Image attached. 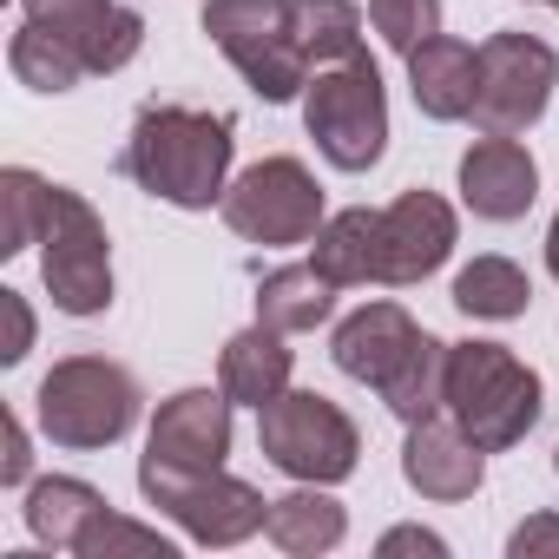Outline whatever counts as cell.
Here are the masks:
<instances>
[{
  "instance_id": "cell-13",
  "label": "cell",
  "mask_w": 559,
  "mask_h": 559,
  "mask_svg": "<svg viewBox=\"0 0 559 559\" xmlns=\"http://www.w3.org/2000/svg\"><path fill=\"white\" fill-rule=\"evenodd\" d=\"M21 14L34 27H47L53 40H67L93 80L119 73L145 47V21L132 8H119V0H21Z\"/></svg>"
},
{
  "instance_id": "cell-4",
  "label": "cell",
  "mask_w": 559,
  "mask_h": 559,
  "mask_svg": "<svg viewBox=\"0 0 559 559\" xmlns=\"http://www.w3.org/2000/svg\"><path fill=\"white\" fill-rule=\"evenodd\" d=\"M139 376L112 356H67L40 376V395H34V415H40V435L53 448H73V454H93V448H112L132 435L139 421Z\"/></svg>"
},
{
  "instance_id": "cell-23",
  "label": "cell",
  "mask_w": 559,
  "mask_h": 559,
  "mask_svg": "<svg viewBox=\"0 0 559 559\" xmlns=\"http://www.w3.org/2000/svg\"><path fill=\"white\" fill-rule=\"evenodd\" d=\"M533 304V284H526V270L513 257H474L461 276H454V310L461 317H480V323H513L526 317Z\"/></svg>"
},
{
  "instance_id": "cell-16",
  "label": "cell",
  "mask_w": 559,
  "mask_h": 559,
  "mask_svg": "<svg viewBox=\"0 0 559 559\" xmlns=\"http://www.w3.org/2000/svg\"><path fill=\"white\" fill-rule=\"evenodd\" d=\"M402 480L421 500H474L487 480V448L467 441L454 415H428L402 441Z\"/></svg>"
},
{
  "instance_id": "cell-27",
  "label": "cell",
  "mask_w": 559,
  "mask_h": 559,
  "mask_svg": "<svg viewBox=\"0 0 559 559\" xmlns=\"http://www.w3.org/2000/svg\"><path fill=\"white\" fill-rule=\"evenodd\" d=\"M119 552H145V559H171L178 546L158 533V526H139V520H126V513H99L93 526H86V539H80V559H119Z\"/></svg>"
},
{
  "instance_id": "cell-31",
  "label": "cell",
  "mask_w": 559,
  "mask_h": 559,
  "mask_svg": "<svg viewBox=\"0 0 559 559\" xmlns=\"http://www.w3.org/2000/svg\"><path fill=\"white\" fill-rule=\"evenodd\" d=\"M376 552H382V559H402V552L448 559V539H441V533H428V526H395V533H382V539H376Z\"/></svg>"
},
{
  "instance_id": "cell-15",
  "label": "cell",
  "mask_w": 559,
  "mask_h": 559,
  "mask_svg": "<svg viewBox=\"0 0 559 559\" xmlns=\"http://www.w3.org/2000/svg\"><path fill=\"white\" fill-rule=\"evenodd\" d=\"M539 198V165L520 139H500V132H480L467 152H461V204L487 224H513L526 217Z\"/></svg>"
},
{
  "instance_id": "cell-2",
  "label": "cell",
  "mask_w": 559,
  "mask_h": 559,
  "mask_svg": "<svg viewBox=\"0 0 559 559\" xmlns=\"http://www.w3.org/2000/svg\"><path fill=\"white\" fill-rule=\"evenodd\" d=\"M330 356L349 382H369L395 421L448 415V343H435L402 304H362L336 323Z\"/></svg>"
},
{
  "instance_id": "cell-28",
  "label": "cell",
  "mask_w": 559,
  "mask_h": 559,
  "mask_svg": "<svg viewBox=\"0 0 559 559\" xmlns=\"http://www.w3.org/2000/svg\"><path fill=\"white\" fill-rule=\"evenodd\" d=\"M369 21H376V34L408 60L421 40L441 34V0H369Z\"/></svg>"
},
{
  "instance_id": "cell-11",
  "label": "cell",
  "mask_w": 559,
  "mask_h": 559,
  "mask_svg": "<svg viewBox=\"0 0 559 559\" xmlns=\"http://www.w3.org/2000/svg\"><path fill=\"white\" fill-rule=\"evenodd\" d=\"M230 395L224 389H178L158 402L139 480H185V474H217L230 454Z\"/></svg>"
},
{
  "instance_id": "cell-32",
  "label": "cell",
  "mask_w": 559,
  "mask_h": 559,
  "mask_svg": "<svg viewBox=\"0 0 559 559\" xmlns=\"http://www.w3.org/2000/svg\"><path fill=\"white\" fill-rule=\"evenodd\" d=\"M27 474H34V448H27L21 415H8V454H0V487H21Z\"/></svg>"
},
{
  "instance_id": "cell-6",
  "label": "cell",
  "mask_w": 559,
  "mask_h": 559,
  "mask_svg": "<svg viewBox=\"0 0 559 559\" xmlns=\"http://www.w3.org/2000/svg\"><path fill=\"white\" fill-rule=\"evenodd\" d=\"M304 126L317 139V152L336 171H369L389 152V93H382V67L369 53H349L336 67H317L304 86Z\"/></svg>"
},
{
  "instance_id": "cell-25",
  "label": "cell",
  "mask_w": 559,
  "mask_h": 559,
  "mask_svg": "<svg viewBox=\"0 0 559 559\" xmlns=\"http://www.w3.org/2000/svg\"><path fill=\"white\" fill-rule=\"evenodd\" d=\"M297 40L310 67H336L362 53V8L356 0H297Z\"/></svg>"
},
{
  "instance_id": "cell-34",
  "label": "cell",
  "mask_w": 559,
  "mask_h": 559,
  "mask_svg": "<svg viewBox=\"0 0 559 559\" xmlns=\"http://www.w3.org/2000/svg\"><path fill=\"white\" fill-rule=\"evenodd\" d=\"M546 8H559V0H546Z\"/></svg>"
},
{
  "instance_id": "cell-24",
  "label": "cell",
  "mask_w": 559,
  "mask_h": 559,
  "mask_svg": "<svg viewBox=\"0 0 559 559\" xmlns=\"http://www.w3.org/2000/svg\"><path fill=\"white\" fill-rule=\"evenodd\" d=\"M8 67H14V80L34 86V93H73L80 80H93V73L80 67V53H73L67 40H53L47 27H34V21H21V34L8 40Z\"/></svg>"
},
{
  "instance_id": "cell-8",
  "label": "cell",
  "mask_w": 559,
  "mask_h": 559,
  "mask_svg": "<svg viewBox=\"0 0 559 559\" xmlns=\"http://www.w3.org/2000/svg\"><path fill=\"white\" fill-rule=\"evenodd\" d=\"M257 448L276 474L310 480V487H336L362 461L356 421L317 389H284L270 408H257Z\"/></svg>"
},
{
  "instance_id": "cell-1",
  "label": "cell",
  "mask_w": 559,
  "mask_h": 559,
  "mask_svg": "<svg viewBox=\"0 0 559 559\" xmlns=\"http://www.w3.org/2000/svg\"><path fill=\"white\" fill-rule=\"evenodd\" d=\"M230 152H237V119H230V112L152 99V106H139V119H132V132H126L119 171H126L139 191H152L158 204L211 211V204H224Z\"/></svg>"
},
{
  "instance_id": "cell-22",
  "label": "cell",
  "mask_w": 559,
  "mask_h": 559,
  "mask_svg": "<svg viewBox=\"0 0 559 559\" xmlns=\"http://www.w3.org/2000/svg\"><path fill=\"white\" fill-rule=\"evenodd\" d=\"M263 533H270V546L276 552H290V559H317V552H330V546H343V533H349V513H343V500H330L323 487H297V493H284V500H270V520H263Z\"/></svg>"
},
{
  "instance_id": "cell-21",
  "label": "cell",
  "mask_w": 559,
  "mask_h": 559,
  "mask_svg": "<svg viewBox=\"0 0 559 559\" xmlns=\"http://www.w3.org/2000/svg\"><path fill=\"white\" fill-rule=\"evenodd\" d=\"M112 500L93 487V480H73V474H53V480H34L27 487V533L40 539V546H53V552H80V539H86V526L106 513Z\"/></svg>"
},
{
  "instance_id": "cell-26",
  "label": "cell",
  "mask_w": 559,
  "mask_h": 559,
  "mask_svg": "<svg viewBox=\"0 0 559 559\" xmlns=\"http://www.w3.org/2000/svg\"><path fill=\"white\" fill-rule=\"evenodd\" d=\"M40 198H47L40 171L27 165L0 171V257H21L27 243H40Z\"/></svg>"
},
{
  "instance_id": "cell-18",
  "label": "cell",
  "mask_w": 559,
  "mask_h": 559,
  "mask_svg": "<svg viewBox=\"0 0 559 559\" xmlns=\"http://www.w3.org/2000/svg\"><path fill=\"white\" fill-rule=\"evenodd\" d=\"M290 369H297V349L284 343V330L270 323H250L224 343L217 356V389L237 402V408H270L276 395L290 389Z\"/></svg>"
},
{
  "instance_id": "cell-17",
  "label": "cell",
  "mask_w": 559,
  "mask_h": 559,
  "mask_svg": "<svg viewBox=\"0 0 559 559\" xmlns=\"http://www.w3.org/2000/svg\"><path fill=\"white\" fill-rule=\"evenodd\" d=\"M408 93H415V112L435 119V126H454V119H474V93H480V47L454 40V34H435L408 53Z\"/></svg>"
},
{
  "instance_id": "cell-35",
  "label": "cell",
  "mask_w": 559,
  "mask_h": 559,
  "mask_svg": "<svg viewBox=\"0 0 559 559\" xmlns=\"http://www.w3.org/2000/svg\"><path fill=\"white\" fill-rule=\"evenodd\" d=\"M552 467H559V454H552Z\"/></svg>"
},
{
  "instance_id": "cell-29",
  "label": "cell",
  "mask_w": 559,
  "mask_h": 559,
  "mask_svg": "<svg viewBox=\"0 0 559 559\" xmlns=\"http://www.w3.org/2000/svg\"><path fill=\"white\" fill-rule=\"evenodd\" d=\"M507 552L513 559H559V513H526L507 533Z\"/></svg>"
},
{
  "instance_id": "cell-20",
  "label": "cell",
  "mask_w": 559,
  "mask_h": 559,
  "mask_svg": "<svg viewBox=\"0 0 559 559\" xmlns=\"http://www.w3.org/2000/svg\"><path fill=\"white\" fill-rule=\"evenodd\" d=\"M336 290L343 284H330L317 263H284V270L257 276V323L284 330V336H304V330L336 317Z\"/></svg>"
},
{
  "instance_id": "cell-7",
  "label": "cell",
  "mask_w": 559,
  "mask_h": 559,
  "mask_svg": "<svg viewBox=\"0 0 559 559\" xmlns=\"http://www.w3.org/2000/svg\"><path fill=\"white\" fill-rule=\"evenodd\" d=\"M40 276L60 317L112 310V237L73 185H47L40 198Z\"/></svg>"
},
{
  "instance_id": "cell-9",
  "label": "cell",
  "mask_w": 559,
  "mask_h": 559,
  "mask_svg": "<svg viewBox=\"0 0 559 559\" xmlns=\"http://www.w3.org/2000/svg\"><path fill=\"white\" fill-rule=\"evenodd\" d=\"M224 224L243 237V243H263V250H290V243H310L323 230V185L304 158L276 152V158H257L243 165L230 185H224Z\"/></svg>"
},
{
  "instance_id": "cell-33",
  "label": "cell",
  "mask_w": 559,
  "mask_h": 559,
  "mask_svg": "<svg viewBox=\"0 0 559 559\" xmlns=\"http://www.w3.org/2000/svg\"><path fill=\"white\" fill-rule=\"evenodd\" d=\"M546 270L559 276V211H552V230H546Z\"/></svg>"
},
{
  "instance_id": "cell-3",
  "label": "cell",
  "mask_w": 559,
  "mask_h": 559,
  "mask_svg": "<svg viewBox=\"0 0 559 559\" xmlns=\"http://www.w3.org/2000/svg\"><path fill=\"white\" fill-rule=\"evenodd\" d=\"M539 376L507 343H448V415L487 454H507L539 421Z\"/></svg>"
},
{
  "instance_id": "cell-19",
  "label": "cell",
  "mask_w": 559,
  "mask_h": 559,
  "mask_svg": "<svg viewBox=\"0 0 559 559\" xmlns=\"http://www.w3.org/2000/svg\"><path fill=\"white\" fill-rule=\"evenodd\" d=\"M310 263L330 276V284L356 290V284H382V211L356 204L323 217V230L310 237Z\"/></svg>"
},
{
  "instance_id": "cell-14",
  "label": "cell",
  "mask_w": 559,
  "mask_h": 559,
  "mask_svg": "<svg viewBox=\"0 0 559 559\" xmlns=\"http://www.w3.org/2000/svg\"><path fill=\"white\" fill-rule=\"evenodd\" d=\"M454 250V204L441 191H402L395 204H382V284L408 290L421 276H435Z\"/></svg>"
},
{
  "instance_id": "cell-5",
  "label": "cell",
  "mask_w": 559,
  "mask_h": 559,
  "mask_svg": "<svg viewBox=\"0 0 559 559\" xmlns=\"http://www.w3.org/2000/svg\"><path fill=\"white\" fill-rule=\"evenodd\" d=\"M204 34L211 47L250 80L257 99L290 106L310 86V53L297 40V0H204Z\"/></svg>"
},
{
  "instance_id": "cell-12",
  "label": "cell",
  "mask_w": 559,
  "mask_h": 559,
  "mask_svg": "<svg viewBox=\"0 0 559 559\" xmlns=\"http://www.w3.org/2000/svg\"><path fill=\"white\" fill-rule=\"evenodd\" d=\"M139 493L165 520H178L185 539H198V546H243L270 520V500L250 480L224 474V467L217 474H185V480H139Z\"/></svg>"
},
{
  "instance_id": "cell-30",
  "label": "cell",
  "mask_w": 559,
  "mask_h": 559,
  "mask_svg": "<svg viewBox=\"0 0 559 559\" xmlns=\"http://www.w3.org/2000/svg\"><path fill=\"white\" fill-rule=\"evenodd\" d=\"M0 310H8V349H0V362H27L34 349V310L21 290H0Z\"/></svg>"
},
{
  "instance_id": "cell-10",
  "label": "cell",
  "mask_w": 559,
  "mask_h": 559,
  "mask_svg": "<svg viewBox=\"0 0 559 559\" xmlns=\"http://www.w3.org/2000/svg\"><path fill=\"white\" fill-rule=\"evenodd\" d=\"M559 60L546 40L533 34H487L480 40V93H474V126L520 139L526 126H539L546 99H552Z\"/></svg>"
}]
</instances>
